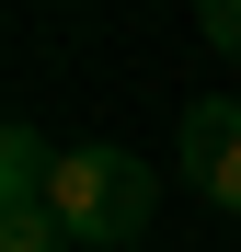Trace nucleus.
Listing matches in <instances>:
<instances>
[{"label":"nucleus","instance_id":"nucleus-1","mask_svg":"<svg viewBox=\"0 0 241 252\" xmlns=\"http://www.w3.org/2000/svg\"><path fill=\"white\" fill-rule=\"evenodd\" d=\"M46 206H58V229L80 241V252H127V241H149V218H161V172L138 149H58V184H46Z\"/></svg>","mask_w":241,"mask_h":252},{"label":"nucleus","instance_id":"nucleus-2","mask_svg":"<svg viewBox=\"0 0 241 252\" xmlns=\"http://www.w3.org/2000/svg\"><path fill=\"white\" fill-rule=\"evenodd\" d=\"M172 160H184V184L207 195V206H230V218H241V103H230V92L184 103V126H172Z\"/></svg>","mask_w":241,"mask_h":252},{"label":"nucleus","instance_id":"nucleus-3","mask_svg":"<svg viewBox=\"0 0 241 252\" xmlns=\"http://www.w3.org/2000/svg\"><path fill=\"white\" fill-rule=\"evenodd\" d=\"M46 184H58V149L34 138V115H12L0 126V206H46Z\"/></svg>","mask_w":241,"mask_h":252},{"label":"nucleus","instance_id":"nucleus-4","mask_svg":"<svg viewBox=\"0 0 241 252\" xmlns=\"http://www.w3.org/2000/svg\"><path fill=\"white\" fill-rule=\"evenodd\" d=\"M0 252H69L58 206H0Z\"/></svg>","mask_w":241,"mask_h":252},{"label":"nucleus","instance_id":"nucleus-5","mask_svg":"<svg viewBox=\"0 0 241 252\" xmlns=\"http://www.w3.org/2000/svg\"><path fill=\"white\" fill-rule=\"evenodd\" d=\"M195 34H207L218 58H241V0H207V12H195Z\"/></svg>","mask_w":241,"mask_h":252}]
</instances>
